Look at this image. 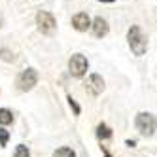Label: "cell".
Returning a JSON list of instances; mask_svg holds the SVG:
<instances>
[{"label": "cell", "mask_w": 157, "mask_h": 157, "mask_svg": "<svg viewBox=\"0 0 157 157\" xmlns=\"http://www.w3.org/2000/svg\"><path fill=\"white\" fill-rule=\"evenodd\" d=\"M87 68H89V61H87L85 55L74 53L72 57L68 59V70H70V74H72L74 78H82V76L87 72Z\"/></svg>", "instance_id": "3957f363"}, {"label": "cell", "mask_w": 157, "mask_h": 157, "mask_svg": "<svg viewBox=\"0 0 157 157\" xmlns=\"http://www.w3.org/2000/svg\"><path fill=\"white\" fill-rule=\"evenodd\" d=\"M91 30H93V34H95L97 38H104L108 32H110V27H108V23H106V19L95 17V19L91 21Z\"/></svg>", "instance_id": "ba28073f"}, {"label": "cell", "mask_w": 157, "mask_h": 157, "mask_svg": "<svg viewBox=\"0 0 157 157\" xmlns=\"http://www.w3.org/2000/svg\"><path fill=\"white\" fill-rule=\"evenodd\" d=\"M53 157H76V153L70 148H59L53 151Z\"/></svg>", "instance_id": "8fae6325"}, {"label": "cell", "mask_w": 157, "mask_h": 157, "mask_svg": "<svg viewBox=\"0 0 157 157\" xmlns=\"http://www.w3.org/2000/svg\"><path fill=\"white\" fill-rule=\"evenodd\" d=\"M98 2H104V4H114L116 0H98Z\"/></svg>", "instance_id": "e0dca14e"}, {"label": "cell", "mask_w": 157, "mask_h": 157, "mask_svg": "<svg viewBox=\"0 0 157 157\" xmlns=\"http://www.w3.org/2000/svg\"><path fill=\"white\" fill-rule=\"evenodd\" d=\"M97 136H98V138H110V136H112L110 127L104 125V123H100V125L97 127Z\"/></svg>", "instance_id": "30bf717a"}, {"label": "cell", "mask_w": 157, "mask_h": 157, "mask_svg": "<svg viewBox=\"0 0 157 157\" xmlns=\"http://www.w3.org/2000/svg\"><path fill=\"white\" fill-rule=\"evenodd\" d=\"M72 27L78 32H85L87 29H91V17H89L85 12H80L72 17Z\"/></svg>", "instance_id": "8992f818"}, {"label": "cell", "mask_w": 157, "mask_h": 157, "mask_svg": "<svg viewBox=\"0 0 157 157\" xmlns=\"http://www.w3.org/2000/svg\"><path fill=\"white\" fill-rule=\"evenodd\" d=\"M13 157H30V153H29V148L27 146H17L15 148V153H13Z\"/></svg>", "instance_id": "4fadbf2b"}, {"label": "cell", "mask_w": 157, "mask_h": 157, "mask_svg": "<svg viewBox=\"0 0 157 157\" xmlns=\"http://www.w3.org/2000/svg\"><path fill=\"white\" fill-rule=\"evenodd\" d=\"M87 89H89V93L95 95V97L102 93L104 91V80H102V76H98V74H91V76H89Z\"/></svg>", "instance_id": "52a82bcc"}, {"label": "cell", "mask_w": 157, "mask_h": 157, "mask_svg": "<svg viewBox=\"0 0 157 157\" xmlns=\"http://www.w3.org/2000/svg\"><path fill=\"white\" fill-rule=\"evenodd\" d=\"M0 59H2V61H6V63H12V61H13L15 57H13V53L10 51V49L2 48V49H0Z\"/></svg>", "instance_id": "7c38bea8"}, {"label": "cell", "mask_w": 157, "mask_h": 157, "mask_svg": "<svg viewBox=\"0 0 157 157\" xmlns=\"http://www.w3.org/2000/svg\"><path fill=\"white\" fill-rule=\"evenodd\" d=\"M4 25V17H2V13H0V27Z\"/></svg>", "instance_id": "ac0fdd59"}, {"label": "cell", "mask_w": 157, "mask_h": 157, "mask_svg": "<svg viewBox=\"0 0 157 157\" xmlns=\"http://www.w3.org/2000/svg\"><path fill=\"white\" fill-rule=\"evenodd\" d=\"M68 102H70V108L74 110V114H80V112H82V108L78 106V102H76V100H74L72 97H68Z\"/></svg>", "instance_id": "9a60e30c"}, {"label": "cell", "mask_w": 157, "mask_h": 157, "mask_svg": "<svg viewBox=\"0 0 157 157\" xmlns=\"http://www.w3.org/2000/svg\"><path fill=\"white\" fill-rule=\"evenodd\" d=\"M127 44H129V48H131V51L134 55L142 57V55L146 53V49H148V36L140 30V27L132 25L127 30Z\"/></svg>", "instance_id": "6da1fadb"}, {"label": "cell", "mask_w": 157, "mask_h": 157, "mask_svg": "<svg viewBox=\"0 0 157 157\" xmlns=\"http://www.w3.org/2000/svg\"><path fill=\"white\" fill-rule=\"evenodd\" d=\"M38 83V72L34 68H27L17 76V87L19 91H30Z\"/></svg>", "instance_id": "5b68a950"}, {"label": "cell", "mask_w": 157, "mask_h": 157, "mask_svg": "<svg viewBox=\"0 0 157 157\" xmlns=\"http://www.w3.org/2000/svg\"><path fill=\"white\" fill-rule=\"evenodd\" d=\"M127 146H131V148H134V146H136V142H134V140H127Z\"/></svg>", "instance_id": "2e32d148"}, {"label": "cell", "mask_w": 157, "mask_h": 157, "mask_svg": "<svg viewBox=\"0 0 157 157\" xmlns=\"http://www.w3.org/2000/svg\"><path fill=\"white\" fill-rule=\"evenodd\" d=\"M134 125H136V129L140 131V134L151 136L155 132V129H157V119H155L153 114H150V112H138L136 117H134Z\"/></svg>", "instance_id": "7a4b0ae2"}, {"label": "cell", "mask_w": 157, "mask_h": 157, "mask_svg": "<svg viewBox=\"0 0 157 157\" xmlns=\"http://www.w3.org/2000/svg\"><path fill=\"white\" fill-rule=\"evenodd\" d=\"M36 25H38V30L42 34H51L57 29V21H55L53 13H49V12H38L36 13Z\"/></svg>", "instance_id": "277c9868"}, {"label": "cell", "mask_w": 157, "mask_h": 157, "mask_svg": "<svg viewBox=\"0 0 157 157\" xmlns=\"http://www.w3.org/2000/svg\"><path fill=\"white\" fill-rule=\"evenodd\" d=\"M12 121H13L12 112L6 110V108H0V125H10Z\"/></svg>", "instance_id": "9c48e42d"}, {"label": "cell", "mask_w": 157, "mask_h": 157, "mask_svg": "<svg viewBox=\"0 0 157 157\" xmlns=\"http://www.w3.org/2000/svg\"><path fill=\"white\" fill-rule=\"evenodd\" d=\"M8 138H10V132L4 127H0V146H6L8 144Z\"/></svg>", "instance_id": "5bb4252c"}]
</instances>
